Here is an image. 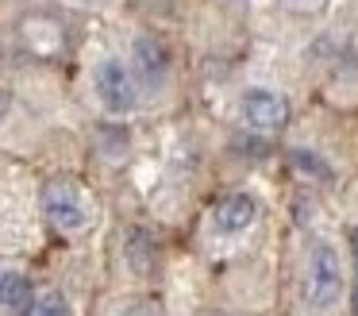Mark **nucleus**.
I'll use <instances>...</instances> for the list:
<instances>
[{"label": "nucleus", "instance_id": "1", "mask_svg": "<svg viewBox=\"0 0 358 316\" xmlns=\"http://www.w3.org/2000/svg\"><path fill=\"white\" fill-rule=\"evenodd\" d=\"M89 85H93V97H96V104H101V112L112 116V120L131 116L135 108H139V100H143L139 77H135L131 62L120 58V54L96 58L93 69H89Z\"/></svg>", "mask_w": 358, "mask_h": 316}, {"label": "nucleus", "instance_id": "2", "mask_svg": "<svg viewBox=\"0 0 358 316\" xmlns=\"http://www.w3.org/2000/svg\"><path fill=\"white\" fill-rule=\"evenodd\" d=\"M343 289H347V274H343L339 247L331 239H312L308 262H304V305L312 312H327L339 305Z\"/></svg>", "mask_w": 358, "mask_h": 316}, {"label": "nucleus", "instance_id": "3", "mask_svg": "<svg viewBox=\"0 0 358 316\" xmlns=\"http://www.w3.org/2000/svg\"><path fill=\"white\" fill-rule=\"evenodd\" d=\"M135 77H139L143 92H166L173 81V50L166 46L162 35L155 31H139L131 39V50H127Z\"/></svg>", "mask_w": 358, "mask_h": 316}, {"label": "nucleus", "instance_id": "4", "mask_svg": "<svg viewBox=\"0 0 358 316\" xmlns=\"http://www.w3.org/2000/svg\"><path fill=\"white\" fill-rule=\"evenodd\" d=\"M235 112H239V120H243V128H247V131H255V135H273V131H281L289 123L293 104H289V97L281 89H270V85H250V89H243Z\"/></svg>", "mask_w": 358, "mask_h": 316}, {"label": "nucleus", "instance_id": "5", "mask_svg": "<svg viewBox=\"0 0 358 316\" xmlns=\"http://www.w3.org/2000/svg\"><path fill=\"white\" fill-rule=\"evenodd\" d=\"M43 212L55 224L58 231L73 235V231H85L93 224V208H89L85 193L70 181V177H55V181L43 185Z\"/></svg>", "mask_w": 358, "mask_h": 316}, {"label": "nucleus", "instance_id": "6", "mask_svg": "<svg viewBox=\"0 0 358 316\" xmlns=\"http://www.w3.org/2000/svg\"><path fill=\"white\" fill-rule=\"evenodd\" d=\"M258 212H262V205H258L255 193H224V197L212 205L208 212V224L216 235H243V231H250L258 224Z\"/></svg>", "mask_w": 358, "mask_h": 316}, {"label": "nucleus", "instance_id": "7", "mask_svg": "<svg viewBox=\"0 0 358 316\" xmlns=\"http://www.w3.org/2000/svg\"><path fill=\"white\" fill-rule=\"evenodd\" d=\"M39 301L31 277L24 270H0V308L8 316H27Z\"/></svg>", "mask_w": 358, "mask_h": 316}, {"label": "nucleus", "instance_id": "8", "mask_svg": "<svg viewBox=\"0 0 358 316\" xmlns=\"http://www.w3.org/2000/svg\"><path fill=\"white\" fill-rule=\"evenodd\" d=\"M124 239H127V243H124V259H127V266H131L135 274H147V270L155 266V239H150L143 228H131Z\"/></svg>", "mask_w": 358, "mask_h": 316}, {"label": "nucleus", "instance_id": "9", "mask_svg": "<svg viewBox=\"0 0 358 316\" xmlns=\"http://www.w3.org/2000/svg\"><path fill=\"white\" fill-rule=\"evenodd\" d=\"M289 166L296 174L312 177V181H331V166H327L324 154H316L312 146H289Z\"/></svg>", "mask_w": 358, "mask_h": 316}, {"label": "nucleus", "instance_id": "10", "mask_svg": "<svg viewBox=\"0 0 358 316\" xmlns=\"http://www.w3.org/2000/svg\"><path fill=\"white\" fill-rule=\"evenodd\" d=\"M27 316H73V305H70V297H66L62 289H50V293H43V297L35 301V308Z\"/></svg>", "mask_w": 358, "mask_h": 316}, {"label": "nucleus", "instance_id": "11", "mask_svg": "<svg viewBox=\"0 0 358 316\" xmlns=\"http://www.w3.org/2000/svg\"><path fill=\"white\" fill-rule=\"evenodd\" d=\"M347 243H350V266H355V274H350V285H347V305H350V316H358V224L350 228Z\"/></svg>", "mask_w": 358, "mask_h": 316}, {"label": "nucleus", "instance_id": "12", "mask_svg": "<svg viewBox=\"0 0 358 316\" xmlns=\"http://www.w3.org/2000/svg\"><path fill=\"white\" fill-rule=\"evenodd\" d=\"M12 108H16V100H12V89H4V85H0V123H8Z\"/></svg>", "mask_w": 358, "mask_h": 316}, {"label": "nucleus", "instance_id": "13", "mask_svg": "<svg viewBox=\"0 0 358 316\" xmlns=\"http://www.w3.org/2000/svg\"><path fill=\"white\" fill-rule=\"evenodd\" d=\"M120 316H162L158 308H150V305H131V308H124Z\"/></svg>", "mask_w": 358, "mask_h": 316}, {"label": "nucleus", "instance_id": "14", "mask_svg": "<svg viewBox=\"0 0 358 316\" xmlns=\"http://www.w3.org/2000/svg\"><path fill=\"white\" fill-rule=\"evenodd\" d=\"M285 4H293V8H308V4H316V0H285Z\"/></svg>", "mask_w": 358, "mask_h": 316}, {"label": "nucleus", "instance_id": "15", "mask_svg": "<svg viewBox=\"0 0 358 316\" xmlns=\"http://www.w3.org/2000/svg\"><path fill=\"white\" fill-rule=\"evenodd\" d=\"M227 4H243V0H227Z\"/></svg>", "mask_w": 358, "mask_h": 316}]
</instances>
